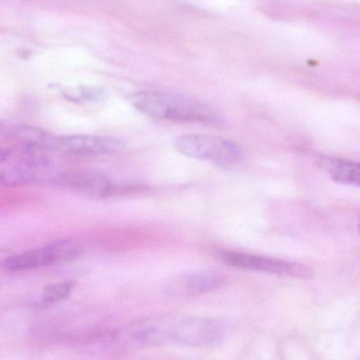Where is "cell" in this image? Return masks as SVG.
Segmentation results:
<instances>
[{
    "mask_svg": "<svg viewBox=\"0 0 360 360\" xmlns=\"http://www.w3.org/2000/svg\"><path fill=\"white\" fill-rule=\"evenodd\" d=\"M231 326L224 320L189 316L166 315L148 318L120 328L110 335L120 347L182 345L210 347L229 336Z\"/></svg>",
    "mask_w": 360,
    "mask_h": 360,
    "instance_id": "cell-1",
    "label": "cell"
},
{
    "mask_svg": "<svg viewBox=\"0 0 360 360\" xmlns=\"http://www.w3.org/2000/svg\"><path fill=\"white\" fill-rule=\"evenodd\" d=\"M51 151L18 142L0 153V181L4 186L15 187L58 178Z\"/></svg>",
    "mask_w": 360,
    "mask_h": 360,
    "instance_id": "cell-2",
    "label": "cell"
},
{
    "mask_svg": "<svg viewBox=\"0 0 360 360\" xmlns=\"http://www.w3.org/2000/svg\"><path fill=\"white\" fill-rule=\"evenodd\" d=\"M140 112L155 120L182 123H219L220 117L207 105L185 96L159 91H140L130 96Z\"/></svg>",
    "mask_w": 360,
    "mask_h": 360,
    "instance_id": "cell-3",
    "label": "cell"
},
{
    "mask_svg": "<svg viewBox=\"0 0 360 360\" xmlns=\"http://www.w3.org/2000/svg\"><path fill=\"white\" fill-rule=\"evenodd\" d=\"M176 151L200 161L210 162L220 167H233L242 159V149L237 143L223 136L188 134L174 140Z\"/></svg>",
    "mask_w": 360,
    "mask_h": 360,
    "instance_id": "cell-4",
    "label": "cell"
},
{
    "mask_svg": "<svg viewBox=\"0 0 360 360\" xmlns=\"http://www.w3.org/2000/svg\"><path fill=\"white\" fill-rule=\"evenodd\" d=\"M83 252L84 245L79 240H60L8 257L3 266L10 273H20L68 262L79 258Z\"/></svg>",
    "mask_w": 360,
    "mask_h": 360,
    "instance_id": "cell-5",
    "label": "cell"
},
{
    "mask_svg": "<svg viewBox=\"0 0 360 360\" xmlns=\"http://www.w3.org/2000/svg\"><path fill=\"white\" fill-rule=\"evenodd\" d=\"M39 146L49 151H58L75 155H112L125 148V143L121 139L112 136H54L41 130L39 138Z\"/></svg>",
    "mask_w": 360,
    "mask_h": 360,
    "instance_id": "cell-6",
    "label": "cell"
},
{
    "mask_svg": "<svg viewBox=\"0 0 360 360\" xmlns=\"http://www.w3.org/2000/svg\"><path fill=\"white\" fill-rule=\"evenodd\" d=\"M219 260L229 266L245 271H261L273 275L286 276V277L309 278L311 271L309 267L290 261L269 258L259 255L246 254L233 250H222L218 252Z\"/></svg>",
    "mask_w": 360,
    "mask_h": 360,
    "instance_id": "cell-7",
    "label": "cell"
},
{
    "mask_svg": "<svg viewBox=\"0 0 360 360\" xmlns=\"http://www.w3.org/2000/svg\"><path fill=\"white\" fill-rule=\"evenodd\" d=\"M54 183L87 199H105L122 191L121 185L110 176L96 170H72L60 174Z\"/></svg>",
    "mask_w": 360,
    "mask_h": 360,
    "instance_id": "cell-8",
    "label": "cell"
},
{
    "mask_svg": "<svg viewBox=\"0 0 360 360\" xmlns=\"http://www.w3.org/2000/svg\"><path fill=\"white\" fill-rule=\"evenodd\" d=\"M220 273L210 269L176 276L165 284V292L172 297H193L217 290L222 284Z\"/></svg>",
    "mask_w": 360,
    "mask_h": 360,
    "instance_id": "cell-9",
    "label": "cell"
},
{
    "mask_svg": "<svg viewBox=\"0 0 360 360\" xmlns=\"http://www.w3.org/2000/svg\"><path fill=\"white\" fill-rule=\"evenodd\" d=\"M319 165L335 182L360 187V162L328 158L322 159Z\"/></svg>",
    "mask_w": 360,
    "mask_h": 360,
    "instance_id": "cell-10",
    "label": "cell"
},
{
    "mask_svg": "<svg viewBox=\"0 0 360 360\" xmlns=\"http://www.w3.org/2000/svg\"><path fill=\"white\" fill-rule=\"evenodd\" d=\"M73 288H75V282L64 281L58 282V283L50 284L43 292V300L46 303L60 302L70 296L72 292Z\"/></svg>",
    "mask_w": 360,
    "mask_h": 360,
    "instance_id": "cell-11",
    "label": "cell"
},
{
    "mask_svg": "<svg viewBox=\"0 0 360 360\" xmlns=\"http://www.w3.org/2000/svg\"><path fill=\"white\" fill-rule=\"evenodd\" d=\"M358 229H359V231H360V220H359V222H358Z\"/></svg>",
    "mask_w": 360,
    "mask_h": 360,
    "instance_id": "cell-12",
    "label": "cell"
}]
</instances>
